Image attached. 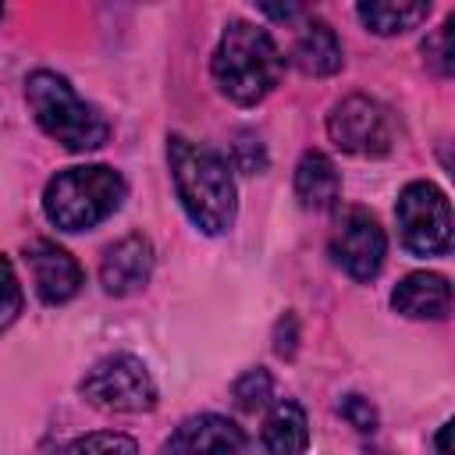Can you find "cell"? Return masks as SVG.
<instances>
[{"label": "cell", "mask_w": 455, "mask_h": 455, "mask_svg": "<svg viewBox=\"0 0 455 455\" xmlns=\"http://www.w3.org/2000/svg\"><path fill=\"white\" fill-rule=\"evenodd\" d=\"M448 434H451V423H444V427L437 430V437H434V444H437V455H451V448H448Z\"/></svg>", "instance_id": "cell-23"}, {"label": "cell", "mask_w": 455, "mask_h": 455, "mask_svg": "<svg viewBox=\"0 0 455 455\" xmlns=\"http://www.w3.org/2000/svg\"><path fill=\"white\" fill-rule=\"evenodd\" d=\"M331 256L352 281H373L387 256V238L377 217L363 206H341L331 228Z\"/></svg>", "instance_id": "cell-8"}, {"label": "cell", "mask_w": 455, "mask_h": 455, "mask_svg": "<svg viewBox=\"0 0 455 455\" xmlns=\"http://www.w3.org/2000/svg\"><path fill=\"white\" fill-rule=\"evenodd\" d=\"M391 306L409 320H444L451 313V284L444 274L412 270L395 284Z\"/></svg>", "instance_id": "cell-13"}, {"label": "cell", "mask_w": 455, "mask_h": 455, "mask_svg": "<svg viewBox=\"0 0 455 455\" xmlns=\"http://www.w3.org/2000/svg\"><path fill=\"white\" fill-rule=\"evenodd\" d=\"M0 18H4V7H0Z\"/></svg>", "instance_id": "cell-24"}, {"label": "cell", "mask_w": 455, "mask_h": 455, "mask_svg": "<svg viewBox=\"0 0 455 455\" xmlns=\"http://www.w3.org/2000/svg\"><path fill=\"white\" fill-rule=\"evenodd\" d=\"M338 412L355 427V430H373L377 427V412H373V405L363 398V395H345L341 402H338Z\"/></svg>", "instance_id": "cell-22"}, {"label": "cell", "mask_w": 455, "mask_h": 455, "mask_svg": "<svg viewBox=\"0 0 455 455\" xmlns=\"http://www.w3.org/2000/svg\"><path fill=\"white\" fill-rule=\"evenodd\" d=\"M25 100L36 124L71 153L100 149L110 139L107 117L92 103H85L57 71H32L25 78Z\"/></svg>", "instance_id": "cell-4"}, {"label": "cell", "mask_w": 455, "mask_h": 455, "mask_svg": "<svg viewBox=\"0 0 455 455\" xmlns=\"http://www.w3.org/2000/svg\"><path fill=\"white\" fill-rule=\"evenodd\" d=\"M295 196L306 210H331L338 206V196H341V178H338V167L327 153L320 149H309L302 153L299 167H295Z\"/></svg>", "instance_id": "cell-14"}, {"label": "cell", "mask_w": 455, "mask_h": 455, "mask_svg": "<svg viewBox=\"0 0 455 455\" xmlns=\"http://www.w3.org/2000/svg\"><path fill=\"white\" fill-rule=\"evenodd\" d=\"M359 21L377 32V36H398V32H409L416 28L419 21L430 18V4H387V0H370V4H359L355 7Z\"/></svg>", "instance_id": "cell-16"}, {"label": "cell", "mask_w": 455, "mask_h": 455, "mask_svg": "<svg viewBox=\"0 0 455 455\" xmlns=\"http://www.w3.org/2000/svg\"><path fill=\"white\" fill-rule=\"evenodd\" d=\"M78 391L103 412H149L156 405V384L146 363L132 352H114L92 363L78 380Z\"/></svg>", "instance_id": "cell-5"}, {"label": "cell", "mask_w": 455, "mask_h": 455, "mask_svg": "<svg viewBox=\"0 0 455 455\" xmlns=\"http://www.w3.org/2000/svg\"><path fill=\"white\" fill-rule=\"evenodd\" d=\"M259 441H263L267 455H306V448H309V419H306L302 405L288 402V398L277 402L263 419Z\"/></svg>", "instance_id": "cell-15"}, {"label": "cell", "mask_w": 455, "mask_h": 455, "mask_svg": "<svg viewBox=\"0 0 455 455\" xmlns=\"http://www.w3.org/2000/svg\"><path fill=\"white\" fill-rule=\"evenodd\" d=\"M402 245L416 256H441L451 249V206L434 181H409L395 206Z\"/></svg>", "instance_id": "cell-6"}, {"label": "cell", "mask_w": 455, "mask_h": 455, "mask_svg": "<svg viewBox=\"0 0 455 455\" xmlns=\"http://www.w3.org/2000/svg\"><path fill=\"white\" fill-rule=\"evenodd\" d=\"M210 71H213L217 89L231 103L256 107L259 100H267L277 89V82L284 75V53L263 25L235 18V21H228V28L213 50Z\"/></svg>", "instance_id": "cell-2"}, {"label": "cell", "mask_w": 455, "mask_h": 455, "mask_svg": "<svg viewBox=\"0 0 455 455\" xmlns=\"http://www.w3.org/2000/svg\"><path fill=\"white\" fill-rule=\"evenodd\" d=\"M327 135L338 149L355 156H387L395 146V117L391 110L363 92L338 100L327 114Z\"/></svg>", "instance_id": "cell-7"}, {"label": "cell", "mask_w": 455, "mask_h": 455, "mask_svg": "<svg viewBox=\"0 0 455 455\" xmlns=\"http://www.w3.org/2000/svg\"><path fill=\"white\" fill-rule=\"evenodd\" d=\"M451 32H455V14H448L444 25H441L434 36H427V43H423V60H427V68H430L434 75H441V78H448L451 68H455Z\"/></svg>", "instance_id": "cell-18"}, {"label": "cell", "mask_w": 455, "mask_h": 455, "mask_svg": "<svg viewBox=\"0 0 455 455\" xmlns=\"http://www.w3.org/2000/svg\"><path fill=\"white\" fill-rule=\"evenodd\" d=\"M25 259L32 267L36 295L46 306H64V302H71L78 295V288H82V267H78V259L68 249H60L50 238H32L25 245Z\"/></svg>", "instance_id": "cell-9"}, {"label": "cell", "mask_w": 455, "mask_h": 455, "mask_svg": "<svg viewBox=\"0 0 455 455\" xmlns=\"http://www.w3.org/2000/svg\"><path fill=\"white\" fill-rule=\"evenodd\" d=\"M21 302H25V295H21V284H18V274H14V267H11V259L0 252V334L18 320V313H21Z\"/></svg>", "instance_id": "cell-20"}, {"label": "cell", "mask_w": 455, "mask_h": 455, "mask_svg": "<svg viewBox=\"0 0 455 455\" xmlns=\"http://www.w3.org/2000/svg\"><path fill=\"white\" fill-rule=\"evenodd\" d=\"M245 430L217 412L188 416L160 448V455H238L245 451Z\"/></svg>", "instance_id": "cell-10"}, {"label": "cell", "mask_w": 455, "mask_h": 455, "mask_svg": "<svg viewBox=\"0 0 455 455\" xmlns=\"http://www.w3.org/2000/svg\"><path fill=\"white\" fill-rule=\"evenodd\" d=\"M167 164H171L178 203L188 213V220L203 235L231 231L238 217V192H235L231 164L217 149L199 146L185 135L167 139Z\"/></svg>", "instance_id": "cell-1"}, {"label": "cell", "mask_w": 455, "mask_h": 455, "mask_svg": "<svg viewBox=\"0 0 455 455\" xmlns=\"http://www.w3.org/2000/svg\"><path fill=\"white\" fill-rule=\"evenodd\" d=\"M235 167L238 171H245V174H256V171H263V164H267V153H263V146H259V139L256 135H249V132H242L238 135V142H235Z\"/></svg>", "instance_id": "cell-21"}, {"label": "cell", "mask_w": 455, "mask_h": 455, "mask_svg": "<svg viewBox=\"0 0 455 455\" xmlns=\"http://www.w3.org/2000/svg\"><path fill=\"white\" fill-rule=\"evenodd\" d=\"M128 185L121 171L107 164H85L57 171L43 188V213L60 231H89L103 224L124 203Z\"/></svg>", "instance_id": "cell-3"}, {"label": "cell", "mask_w": 455, "mask_h": 455, "mask_svg": "<svg viewBox=\"0 0 455 455\" xmlns=\"http://www.w3.org/2000/svg\"><path fill=\"white\" fill-rule=\"evenodd\" d=\"M153 274V242L146 235L117 238L100 259V284L107 295H135Z\"/></svg>", "instance_id": "cell-11"}, {"label": "cell", "mask_w": 455, "mask_h": 455, "mask_svg": "<svg viewBox=\"0 0 455 455\" xmlns=\"http://www.w3.org/2000/svg\"><path fill=\"white\" fill-rule=\"evenodd\" d=\"M291 60L302 75H313V78L338 75L345 64L338 32L323 18L302 14V25L295 28V39H291Z\"/></svg>", "instance_id": "cell-12"}, {"label": "cell", "mask_w": 455, "mask_h": 455, "mask_svg": "<svg viewBox=\"0 0 455 455\" xmlns=\"http://www.w3.org/2000/svg\"><path fill=\"white\" fill-rule=\"evenodd\" d=\"M270 391H274V380L267 370H249L235 380V402L245 409V412H256L270 402Z\"/></svg>", "instance_id": "cell-19"}, {"label": "cell", "mask_w": 455, "mask_h": 455, "mask_svg": "<svg viewBox=\"0 0 455 455\" xmlns=\"http://www.w3.org/2000/svg\"><path fill=\"white\" fill-rule=\"evenodd\" d=\"M53 455H139V448H135V441H132L128 434L103 430V434L75 437V441H68L64 448H57Z\"/></svg>", "instance_id": "cell-17"}]
</instances>
